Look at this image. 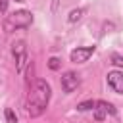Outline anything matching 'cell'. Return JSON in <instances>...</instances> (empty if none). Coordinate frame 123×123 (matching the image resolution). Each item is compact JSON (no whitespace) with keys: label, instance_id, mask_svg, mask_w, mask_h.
I'll return each instance as SVG.
<instances>
[{"label":"cell","instance_id":"cell-12","mask_svg":"<svg viewBox=\"0 0 123 123\" xmlns=\"http://www.w3.org/2000/svg\"><path fill=\"white\" fill-rule=\"evenodd\" d=\"M60 65H62V62H60L58 58H50V60H48V67H50L52 71H56V69H60Z\"/></svg>","mask_w":123,"mask_h":123},{"label":"cell","instance_id":"cell-10","mask_svg":"<svg viewBox=\"0 0 123 123\" xmlns=\"http://www.w3.org/2000/svg\"><path fill=\"white\" fill-rule=\"evenodd\" d=\"M4 117H6L8 123H17V115L13 113L12 108H6V110H4Z\"/></svg>","mask_w":123,"mask_h":123},{"label":"cell","instance_id":"cell-3","mask_svg":"<svg viewBox=\"0 0 123 123\" xmlns=\"http://www.w3.org/2000/svg\"><path fill=\"white\" fill-rule=\"evenodd\" d=\"M12 54L15 58V69H17V73H23V67L29 62L27 60V44H25V40H15L12 44Z\"/></svg>","mask_w":123,"mask_h":123},{"label":"cell","instance_id":"cell-7","mask_svg":"<svg viewBox=\"0 0 123 123\" xmlns=\"http://www.w3.org/2000/svg\"><path fill=\"white\" fill-rule=\"evenodd\" d=\"M106 79H108V85L113 92L123 94V73L121 71H110Z\"/></svg>","mask_w":123,"mask_h":123},{"label":"cell","instance_id":"cell-4","mask_svg":"<svg viewBox=\"0 0 123 123\" xmlns=\"http://www.w3.org/2000/svg\"><path fill=\"white\" fill-rule=\"evenodd\" d=\"M94 52H96V46H77L75 50H71L69 60L73 63H85V62H88V58Z\"/></svg>","mask_w":123,"mask_h":123},{"label":"cell","instance_id":"cell-6","mask_svg":"<svg viewBox=\"0 0 123 123\" xmlns=\"http://www.w3.org/2000/svg\"><path fill=\"white\" fill-rule=\"evenodd\" d=\"M79 83H81V79H79V75L75 73V71H65L63 75H62V88H63V92H73L77 86H79Z\"/></svg>","mask_w":123,"mask_h":123},{"label":"cell","instance_id":"cell-13","mask_svg":"<svg viewBox=\"0 0 123 123\" xmlns=\"http://www.w3.org/2000/svg\"><path fill=\"white\" fill-rule=\"evenodd\" d=\"M8 10V0H0V12H6Z\"/></svg>","mask_w":123,"mask_h":123},{"label":"cell","instance_id":"cell-8","mask_svg":"<svg viewBox=\"0 0 123 123\" xmlns=\"http://www.w3.org/2000/svg\"><path fill=\"white\" fill-rule=\"evenodd\" d=\"M83 15H85V10H83V8H75V10H71V12H69L67 21H69V23H77Z\"/></svg>","mask_w":123,"mask_h":123},{"label":"cell","instance_id":"cell-9","mask_svg":"<svg viewBox=\"0 0 123 123\" xmlns=\"http://www.w3.org/2000/svg\"><path fill=\"white\" fill-rule=\"evenodd\" d=\"M94 106H96L94 100H86V102L77 104V110H79V111H86V110H94Z\"/></svg>","mask_w":123,"mask_h":123},{"label":"cell","instance_id":"cell-5","mask_svg":"<svg viewBox=\"0 0 123 123\" xmlns=\"http://www.w3.org/2000/svg\"><path fill=\"white\" fill-rule=\"evenodd\" d=\"M108 113L115 115L117 111H115V108H113L110 102H106V100H96V106H94V119H96V121H104Z\"/></svg>","mask_w":123,"mask_h":123},{"label":"cell","instance_id":"cell-11","mask_svg":"<svg viewBox=\"0 0 123 123\" xmlns=\"http://www.w3.org/2000/svg\"><path fill=\"white\" fill-rule=\"evenodd\" d=\"M111 63H113L115 67H121V69H123V56L117 54V52H113V54H111Z\"/></svg>","mask_w":123,"mask_h":123},{"label":"cell","instance_id":"cell-1","mask_svg":"<svg viewBox=\"0 0 123 123\" xmlns=\"http://www.w3.org/2000/svg\"><path fill=\"white\" fill-rule=\"evenodd\" d=\"M52 96V88L44 79H35L29 85V94H27V113L31 117H38L46 111L48 102Z\"/></svg>","mask_w":123,"mask_h":123},{"label":"cell","instance_id":"cell-14","mask_svg":"<svg viewBox=\"0 0 123 123\" xmlns=\"http://www.w3.org/2000/svg\"><path fill=\"white\" fill-rule=\"evenodd\" d=\"M15 2H25V0H15Z\"/></svg>","mask_w":123,"mask_h":123},{"label":"cell","instance_id":"cell-2","mask_svg":"<svg viewBox=\"0 0 123 123\" xmlns=\"http://www.w3.org/2000/svg\"><path fill=\"white\" fill-rule=\"evenodd\" d=\"M31 23H33V13L29 10H17V12L10 13V15H6L4 31L12 33L15 29H27V27H31Z\"/></svg>","mask_w":123,"mask_h":123}]
</instances>
